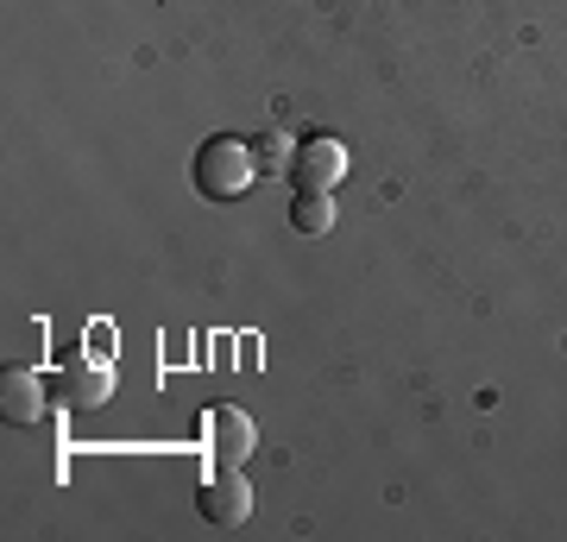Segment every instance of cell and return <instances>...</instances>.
<instances>
[{
  "instance_id": "obj_5",
  "label": "cell",
  "mask_w": 567,
  "mask_h": 542,
  "mask_svg": "<svg viewBox=\"0 0 567 542\" xmlns=\"http://www.w3.org/2000/svg\"><path fill=\"white\" fill-rule=\"evenodd\" d=\"M252 448H259L252 417H246L240 403H215L208 410V454H215V467H246Z\"/></svg>"
},
{
  "instance_id": "obj_7",
  "label": "cell",
  "mask_w": 567,
  "mask_h": 542,
  "mask_svg": "<svg viewBox=\"0 0 567 542\" xmlns=\"http://www.w3.org/2000/svg\"><path fill=\"white\" fill-rule=\"evenodd\" d=\"M290 227H297V234H328V227H334V202H328V190H297V202H290Z\"/></svg>"
},
{
  "instance_id": "obj_8",
  "label": "cell",
  "mask_w": 567,
  "mask_h": 542,
  "mask_svg": "<svg viewBox=\"0 0 567 542\" xmlns=\"http://www.w3.org/2000/svg\"><path fill=\"white\" fill-rule=\"evenodd\" d=\"M252 158H259L265 177H271V171H290V158H297V140H284V133H259V140H252Z\"/></svg>"
},
{
  "instance_id": "obj_3",
  "label": "cell",
  "mask_w": 567,
  "mask_h": 542,
  "mask_svg": "<svg viewBox=\"0 0 567 542\" xmlns=\"http://www.w3.org/2000/svg\"><path fill=\"white\" fill-rule=\"evenodd\" d=\"M347 140H334V133H309L303 145H297V158H290V183L297 190H334V183L347 177Z\"/></svg>"
},
{
  "instance_id": "obj_4",
  "label": "cell",
  "mask_w": 567,
  "mask_h": 542,
  "mask_svg": "<svg viewBox=\"0 0 567 542\" xmlns=\"http://www.w3.org/2000/svg\"><path fill=\"white\" fill-rule=\"evenodd\" d=\"M196 511H203V523H215V530L240 523L246 511H252V485H246L240 467H215L203 480V492H196Z\"/></svg>"
},
{
  "instance_id": "obj_2",
  "label": "cell",
  "mask_w": 567,
  "mask_h": 542,
  "mask_svg": "<svg viewBox=\"0 0 567 542\" xmlns=\"http://www.w3.org/2000/svg\"><path fill=\"white\" fill-rule=\"evenodd\" d=\"M51 398L63 410H95V403L114 398V366L102 354H63L58 379H51Z\"/></svg>"
},
{
  "instance_id": "obj_6",
  "label": "cell",
  "mask_w": 567,
  "mask_h": 542,
  "mask_svg": "<svg viewBox=\"0 0 567 542\" xmlns=\"http://www.w3.org/2000/svg\"><path fill=\"white\" fill-rule=\"evenodd\" d=\"M0 417L20 422V429H39V422L51 417L39 372H25V366H7V379H0Z\"/></svg>"
},
{
  "instance_id": "obj_1",
  "label": "cell",
  "mask_w": 567,
  "mask_h": 542,
  "mask_svg": "<svg viewBox=\"0 0 567 542\" xmlns=\"http://www.w3.org/2000/svg\"><path fill=\"white\" fill-rule=\"evenodd\" d=\"M189 177H196V196L203 202H240L259 177V158H252V140H234V133H215V140L196 145V164H189Z\"/></svg>"
}]
</instances>
